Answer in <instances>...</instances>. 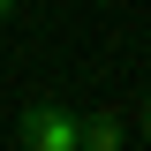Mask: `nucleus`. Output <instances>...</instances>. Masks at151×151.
<instances>
[{"mask_svg": "<svg viewBox=\"0 0 151 151\" xmlns=\"http://www.w3.org/2000/svg\"><path fill=\"white\" fill-rule=\"evenodd\" d=\"M8 136H15L23 151H83V113H76L68 98H30Z\"/></svg>", "mask_w": 151, "mask_h": 151, "instance_id": "obj_1", "label": "nucleus"}, {"mask_svg": "<svg viewBox=\"0 0 151 151\" xmlns=\"http://www.w3.org/2000/svg\"><path fill=\"white\" fill-rule=\"evenodd\" d=\"M136 144L151 151V98H136Z\"/></svg>", "mask_w": 151, "mask_h": 151, "instance_id": "obj_3", "label": "nucleus"}, {"mask_svg": "<svg viewBox=\"0 0 151 151\" xmlns=\"http://www.w3.org/2000/svg\"><path fill=\"white\" fill-rule=\"evenodd\" d=\"M121 144H129L121 113H83V151H121Z\"/></svg>", "mask_w": 151, "mask_h": 151, "instance_id": "obj_2", "label": "nucleus"}, {"mask_svg": "<svg viewBox=\"0 0 151 151\" xmlns=\"http://www.w3.org/2000/svg\"><path fill=\"white\" fill-rule=\"evenodd\" d=\"M8 8H15V0H0V15H8Z\"/></svg>", "mask_w": 151, "mask_h": 151, "instance_id": "obj_4", "label": "nucleus"}]
</instances>
